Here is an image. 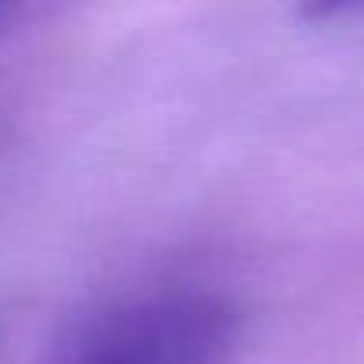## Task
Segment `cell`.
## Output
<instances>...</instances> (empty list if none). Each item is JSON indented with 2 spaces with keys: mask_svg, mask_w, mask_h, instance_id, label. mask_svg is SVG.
Masks as SVG:
<instances>
[{
  "mask_svg": "<svg viewBox=\"0 0 364 364\" xmlns=\"http://www.w3.org/2000/svg\"><path fill=\"white\" fill-rule=\"evenodd\" d=\"M240 343L243 314L229 296L164 289L104 318L75 364H232Z\"/></svg>",
  "mask_w": 364,
  "mask_h": 364,
  "instance_id": "cell-1",
  "label": "cell"
},
{
  "mask_svg": "<svg viewBox=\"0 0 364 364\" xmlns=\"http://www.w3.org/2000/svg\"><path fill=\"white\" fill-rule=\"evenodd\" d=\"M18 18H22V8H18V4H0V40L15 29Z\"/></svg>",
  "mask_w": 364,
  "mask_h": 364,
  "instance_id": "cell-2",
  "label": "cell"
}]
</instances>
